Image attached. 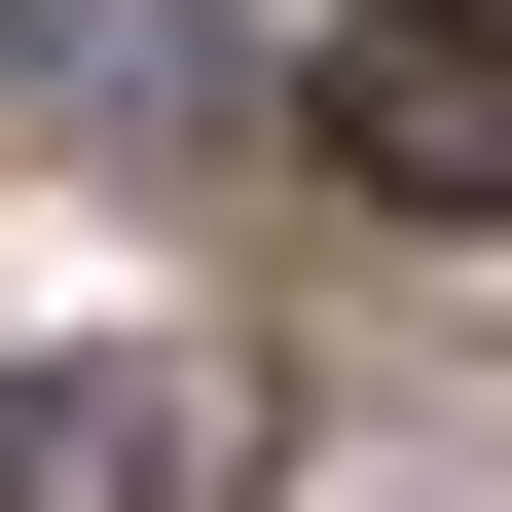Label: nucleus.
Returning a JSON list of instances; mask_svg holds the SVG:
<instances>
[{
	"instance_id": "1",
	"label": "nucleus",
	"mask_w": 512,
	"mask_h": 512,
	"mask_svg": "<svg viewBox=\"0 0 512 512\" xmlns=\"http://www.w3.org/2000/svg\"><path fill=\"white\" fill-rule=\"evenodd\" d=\"M256 476V403L183 330H110V366H0V512H220Z\"/></svg>"
},
{
	"instance_id": "2",
	"label": "nucleus",
	"mask_w": 512,
	"mask_h": 512,
	"mask_svg": "<svg viewBox=\"0 0 512 512\" xmlns=\"http://www.w3.org/2000/svg\"><path fill=\"white\" fill-rule=\"evenodd\" d=\"M330 183H403V220H512V0H403L330 74Z\"/></svg>"
}]
</instances>
